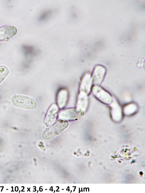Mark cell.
I'll return each mask as SVG.
<instances>
[{
	"label": "cell",
	"mask_w": 145,
	"mask_h": 193,
	"mask_svg": "<svg viewBox=\"0 0 145 193\" xmlns=\"http://www.w3.org/2000/svg\"><path fill=\"white\" fill-rule=\"evenodd\" d=\"M11 101L14 106L21 108L33 110L37 107V103L35 101L28 96L15 94L12 96Z\"/></svg>",
	"instance_id": "6da1fadb"
},
{
	"label": "cell",
	"mask_w": 145,
	"mask_h": 193,
	"mask_svg": "<svg viewBox=\"0 0 145 193\" xmlns=\"http://www.w3.org/2000/svg\"><path fill=\"white\" fill-rule=\"evenodd\" d=\"M68 123L66 120L59 119L43 132L42 136L45 139H49L60 134L68 126Z\"/></svg>",
	"instance_id": "7a4b0ae2"
},
{
	"label": "cell",
	"mask_w": 145,
	"mask_h": 193,
	"mask_svg": "<svg viewBox=\"0 0 145 193\" xmlns=\"http://www.w3.org/2000/svg\"><path fill=\"white\" fill-rule=\"evenodd\" d=\"M17 32V29L12 26H6L0 28V41H4L12 37Z\"/></svg>",
	"instance_id": "3957f363"
},
{
	"label": "cell",
	"mask_w": 145,
	"mask_h": 193,
	"mask_svg": "<svg viewBox=\"0 0 145 193\" xmlns=\"http://www.w3.org/2000/svg\"><path fill=\"white\" fill-rule=\"evenodd\" d=\"M58 109L55 104L52 105L49 109L45 119V123L47 126L53 123L56 120L58 115Z\"/></svg>",
	"instance_id": "277c9868"
},
{
	"label": "cell",
	"mask_w": 145,
	"mask_h": 193,
	"mask_svg": "<svg viewBox=\"0 0 145 193\" xmlns=\"http://www.w3.org/2000/svg\"><path fill=\"white\" fill-rule=\"evenodd\" d=\"M59 115L61 118L74 119L81 117L82 114L81 112L79 110L73 108L63 111L60 113Z\"/></svg>",
	"instance_id": "5b68a950"
},
{
	"label": "cell",
	"mask_w": 145,
	"mask_h": 193,
	"mask_svg": "<svg viewBox=\"0 0 145 193\" xmlns=\"http://www.w3.org/2000/svg\"><path fill=\"white\" fill-rule=\"evenodd\" d=\"M67 98V93L65 90H62L59 93L58 96V103L60 107H62L66 103Z\"/></svg>",
	"instance_id": "8992f818"
},
{
	"label": "cell",
	"mask_w": 145,
	"mask_h": 193,
	"mask_svg": "<svg viewBox=\"0 0 145 193\" xmlns=\"http://www.w3.org/2000/svg\"><path fill=\"white\" fill-rule=\"evenodd\" d=\"M9 72L8 69L6 66H0V84L7 76Z\"/></svg>",
	"instance_id": "52a82bcc"
},
{
	"label": "cell",
	"mask_w": 145,
	"mask_h": 193,
	"mask_svg": "<svg viewBox=\"0 0 145 193\" xmlns=\"http://www.w3.org/2000/svg\"><path fill=\"white\" fill-rule=\"evenodd\" d=\"M52 13V10H48L44 11L42 12L38 18V20L40 21H42L46 20L48 18Z\"/></svg>",
	"instance_id": "ba28073f"
}]
</instances>
